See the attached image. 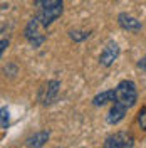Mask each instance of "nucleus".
<instances>
[{"label": "nucleus", "mask_w": 146, "mask_h": 148, "mask_svg": "<svg viewBox=\"0 0 146 148\" xmlns=\"http://www.w3.org/2000/svg\"><path fill=\"white\" fill-rule=\"evenodd\" d=\"M37 15L35 17L40 20V24L47 29L54 20L62 15L64 12V0H35Z\"/></svg>", "instance_id": "1"}, {"label": "nucleus", "mask_w": 146, "mask_h": 148, "mask_svg": "<svg viewBox=\"0 0 146 148\" xmlns=\"http://www.w3.org/2000/svg\"><path fill=\"white\" fill-rule=\"evenodd\" d=\"M114 89H116V101L124 104L126 108L131 110L138 103V89H136V84L133 83V81L123 79Z\"/></svg>", "instance_id": "2"}, {"label": "nucleus", "mask_w": 146, "mask_h": 148, "mask_svg": "<svg viewBox=\"0 0 146 148\" xmlns=\"http://www.w3.org/2000/svg\"><path fill=\"white\" fill-rule=\"evenodd\" d=\"M44 27L42 24H40V20L37 17L30 18L29 20V24L25 25V29H24V36H25V39L29 40V44L32 47H40L44 42H46V34H42V30L40 29Z\"/></svg>", "instance_id": "3"}, {"label": "nucleus", "mask_w": 146, "mask_h": 148, "mask_svg": "<svg viewBox=\"0 0 146 148\" xmlns=\"http://www.w3.org/2000/svg\"><path fill=\"white\" fill-rule=\"evenodd\" d=\"M59 89H61V83L57 79L47 81L40 88V91H39V101H40V104L49 106V104L55 103L57 101V96H59Z\"/></svg>", "instance_id": "4"}, {"label": "nucleus", "mask_w": 146, "mask_h": 148, "mask_svg": "<svg viewBox=\"0 0 146 148\" xmlns=\"http://www.w3.org/2000/svg\"><path fill=\"white\" fill-rule=\"evenodd\" d=\"M102 147L104 148H131L134 147V140L126 131H118V133L108 136L106 141L102 143Z\"/></svg>", "instance_id": "5"}, {"label": "nucleus", "mask_w": 146, "mask_h": 148, "mask_svg": "<svg viewBox=\"0 0 146 148\" xmlns=\"http://www.w3.org/2000/svg\"><path fill=\"white\" fill-rule=\"evenodd\" d=\"M119 54H121V49H119L118 42H114V40H109L104 49H102V52L99 56V64L104 66V67H109L113 66L116 61H118Z\"/></svg>", "instance_id": "6"}, {"label": "nucleus", "mask_w": 146, "mask_h": 148, "mask_svg": "<svg viewBox=\"0 0 146 148\" xmlns=\"http://www.w3.org/2000/svg\"><path fill=\"white\" fill-rule=\"evenodd\" d=\"M128 110H129V108H126L124 104L114 101V103H113V108L109 110L108 116H106L108 125H118L119 121H123V120H124V116H126V113H128Z\"/></svg>", "instance_id": "7"}, {"label": "nucleus", "mask_w": 146, "mask_h": 148, "mask_svg": "<svg viewBox=\"0 0 146 148\" xmlns=\"http://www.w3.org/2000/svg\"><path fill=\"white\" fill-rule=\"evenodd\" d=\"M118 24L121 29H124V30H129V32H139L143 25H141V22L134 18L133 15H129V14H119L118 15Z\"/></svg>", "instance_id": "8"}, {"label": "nucleus", "mask_w": 146, "mask_h": 148, "mask_svg": "<svg viewBox=\"0 0 146 148\" xmlns=\"http://www.w3.org/2000/svg\"><path fill=\"white\" fill-rule=\"evenodd\" d=\"M49 138H50V131H47V130L39 131V133H35V135H32V136H29V138L25 140V147L40 148L49 141Z\"/></svg>", "instance_id": "9"}, {"label": "nucleus", "mask_w": 146, "mask_h": 148, "mask_svg": "<svg viewBox=\"0 0 146 148\" xmlns=\"http://www.w3.org/2000/svg\"><path fill=\"white\" fill-rule=\"evenodd\" d=\"M116 101V89H108V91H102L99 94H96L92 98V104L94 106H104L108 103H114Z\"/></svg>", "instance_id": "10"}, {"label": "nucleus", "mask_w": 146, "mask_h": 148, "mask_svg": "<svg viewBox=\"0 0 146 148\" xmlns=\"http://www.w3.org/2000/svg\"><path fill=\"white\" fill-rule=\"evenodd\" d=\"M89 36H91V32H87V30H71L69 32V37L72 39L74 42H82Z\"/></svg>", "instance_id": "11"}, {"label": "nucleus", "mask_w": 146, "mask_h": 148, "mask_svg": "<svg viewBox=\"0 0 146 148\" xmlns=\"http://www.w3.org/2000/svg\"><path fill=\"white\" fill-rule=\"evenodd\" d=\"M0 126H2V130H7L10 125V114H9V110L5 108V106H2V110H0Z\"/></svg>", "instance_id": "12"}, {"label": "nucleus", "mask_w": 146, "mask_h": 148, "mask_svg": "<svg viewBox=\"0 0 146 148\" xmlns=\"http://www.w3.org/2000/svg\"><path fill=\"white\" fill-rule=\"evenodd\" d=\"M138 123H139L141 130H145L146 131V106L145 108H141L139 113H138Z\"/></svg>", "instance_id": "13"}, {"label": "nucleus", "mask_w": 146, "mask_h": 148, "mask_svg": "<svg viewBox=\"0 0 146 148\" xmlns=\"http://www.w3.org/2000/svg\"><path fill=\"white\" fill-rule=\"evenodd\" d=\"M7 47H9V40H5V39H2V42H0V54H3Z\"/></svg>", "instance_id": "14"}, {"label": "nucleus", "mask_w": 146, "mask_h": 148, "mask_svg": "<svg viewBox=\"0 0 146 148\" xmlns=\"http://www.w3.org/2000/svg\"><path fill=\"white\" fill-rule=\"evenodd\" d=\"M138 67L141 69V71H146V56L143 59H139V62H138Z\"/></svg>", "instance_id": "15"}]
</instances>
